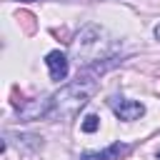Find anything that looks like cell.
<instances>
[{
  "label": "cell",
  "mask_w": 160,
  "mask_h": 160,
  "mask_svg": "<svg viewBox=\"0 0 160 160\" xmlns=\"http://www.w3.org/2000/svg\"><path fill=\"white\" fill-rule=\"evenodd\" d=\"M95 92V80L90 78H80L65 88H60L55 95H52V112L50 118L55 120H68V118H75L80 112V108L88 105L90 95Z\"/></svg>",
  "instance_id": "1"
},
{
  "label": "cell",
  "mask_w": 160,
  "mask_h": 160,
  "mask_svg": "<svg viewBox=\"0 0 160 160\" xmlns=\"http://www.w3.org/2000/svg\"><path fill=\"white\" fill-rule=\"evenodd\" d=\"M108 105H110V110H112L120 120H125V122H132V120H138V118L145 115V105H142V102L128 100V98H122V95L108 98Z\"/></svg>",
  "instance_id": "2"
},
{
  "label": "cell",
  "mask_w": 160,
  "mask_h": 160,
  "mask_svg": "<svg viewBox=\"0 0 160 160\" xmlns=\"http://www.w3.org/2000/svg\"><path fill=\"white\" fill-rule=\"evenodd\" d=\"M50 112H52V95L50 98L30 100V102H25V105L18 108V118L25 120V122H30V120H45V118H50Z\"/></svg>",
  "instance_id": "3"
},
{
  "label": "cell",
  "mask_w": 160,
  "mask_h": 160,
  "mask_svg": "<svg viewBox=\"0 0 160 160\" xmlns=\"http://www.w3.org/2000/svg\"><path fill=\"white\" fill-rule=\"evenodd\" d=\"M130 152V145L128 142H112L108 145L105 150H95V152H82L80 160H120Z\"/></svg>",
  "instance_id": "4"
},
{
  "label": "cell",
  "mask_w": 160,
  "mask_h": 160,
  "mask_svg": "<svg viewBox=\"0 0 160 160\" xmlns=\"http://www.w3.org/2000/svg\"><path fill=\"white\" fill-rule=\"evenodd\" d=\"M45 65H48V70H50V80H65L68 78V58H65V52H60V50H52V52H48L45 55Z\"/></svg>",
  "instance_id": "5"
},
{
  "label": "cell",
  "mask_w": 160,
  "mask_h": 160,
  "mask_svg": "<svg viewBox=\"0 0 160 160\" xmlns=\"http://www.w3.org/2000/svg\"><path fill=\"white\" fill-rule=\"evenodd\" d=\"M100 35H102V30H100L98 25H88V28H82V30L78 32V50H80V48H90V45H95V42L100 40Z\"/></svg>",
  "instance_id": "6"
},
{
  "label": "cell",
  "mask_w": 160,
  "mask_h": 160,
  "mask_svg": "<svg viewBox=\"0 0 160 160\" xmlns=\"http://www.w3.org/2000/svg\"><path fill=\"white\" fill-rule=\"evenodd\" d=\"M80 128H82V132H95V130L100 128V118L90 112V115L82 118V125H80Z\"/></svg>",
  "instance_id": "7"
},
{
  "label": "cell",
  "mask_w": 160,
  "mask_h": 160,
  "mask_svg": "<svg viewBox=\"0 0 160 160\" xmlns=\"http://www.w3.org/2000/svg\"><path fill=\"white\" fill-rule=\"evenodd\" d=\"M152 32H155V38H158V40H160V22H158V25H155V30H152Z\"/></svg>",
  "instance_id": "8"
},
{
  "label": "cell",
  "mask_w": 160,
  "mask_h": 160,
  "mask_svg": "<svg viewBox=\"0 0 160 160\" xmlns=\"http://www.w3.org/2000/svg\"><path fill=\"white\" fill-rule=\"evenodd\" d=\"M18 2H35V0H18Z\"/></svg>",
  "instance_id": "9"
},
{
  "label": "cell",
  "mask_w": 160,
  "mask_h": 160,
  "mask_svg": "<svg viewBox=\"0 0 160 160\" xmlns=\"http://www.w3.org/2000/svg\"><path fill=\"white\" fill-rule=\"evenodd\" d=\"M158 158H160V152H158Z\"/></svg>",
  "instance_id": "10"
}]
</instances>
